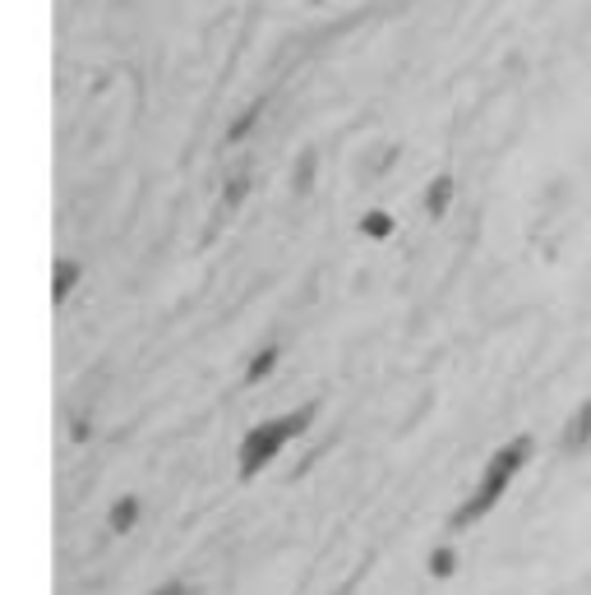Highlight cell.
Listing matches in <instances>:
<instances>
[{
  "mask_svg": "<svg viewBox=\"0 0 591 595\" xmlns=\"http://www.w3.org/2000/svg\"><path fill=\"white\" fill-rule=\"evenodd\" d=\"M153 595H190V586H185V582H167L162 591H153Z\"/></svg>",
  "mask_w": 591,
  "mask_h": 595,
  "instance_id": "obj_12",
  "label": "cell"
},
{
  "mask_svg": "<svg viewBox=\"0 0 591 595\" xmlns=\"http://www.w3.org/2000/svg\"><path fill=\"white\" fill-rule=\"evenodd\" d=\"M564 453H582V448H591V397L587 402L568 416V425H564Z\"/></svg>",
  "mask_w": 591,
  "mask_h": 595,
  "instance_id": "obj_3",
  "label": "cell"
},
{
  "mask_svg": "<svg viewBox=\"0 0 591 595\" xmlns=\"http://www.w3.org/2000/svg\"><path fill=\"white\" fill-rule=\"evenodd\" d=\"M448 199H453V176H435V180H430V190H425V213L444 217L448 213Z\"/></svg>",
  "mask_w": 591,
  "mask_h": 595,
  "instance_id": "obj_4",
  "label": "cell"
},
{
  "mask_svg": "<svg viewBox=\"0 0 591 595\" xmlns=\"http://www.w3.org/2000/svg\"><path fill=\"white\" fill-rule=\"evenodd\" d=\"M134 522H139V499H121L116 508H111V517H107V526L116 531V536L134 531Z\"/></svg>",
  "mask_w": 591,
  "mask_h": 595,
  "instance_id": "obj_5",
  "label": "cell"
},
{
  "mask_svg": "<svg viewBox=\"0 0 591 595\" xmlns=\"http://www.w3.org/2000/svg\"><path fill=\"white\" fill-rule=\"evenodd\" d=\"M79 282V268H74L70 259H61L56 263V286H51V300H56V305H61L65 296H70V286Z\"/></svg>",
  "mask_w": 591,
  "mask_h": 595,
  "instance_id": "obj_7",
  "label": "cell"
},
{
  "mask_svg": "<svg viewBox=\"0 0 591 595\" xmlns=\"http://www.w3.org/2000/svg\"><path fill=\"white\" fill-rule=\"evenodd\" d=\"M361 231H365L370 240H384V236H393V217L374 208V213H365V217H361Z\"/></svg>",
  "mask_w": 591,
  "mask_h": 595,
  "instance_id": "obj_8",
  "label": "cell"
},
{
  "mask_svg": "<svg viewBox=\"0 0 591 595\" xmlns=\"http://www.w3.org/2000/svg\"><path fill=\"white\" fill-rule=\"evenodd\" d=\"M531 457V434H518V439H508L504 448H499L490 462H485L481 480H476V489H471L467 499H462V508L448 517V526L453 531H467V526H476L485 517V512H495V503L504 499V489L513 485V476H518L522 466H527Z\"/></svg>",
  "mask_w": 591,
  "mask_h": 595,
  "instance_id": "obj_1",
  "label": "cell"
},
{
  "mask_svg": "<svg viewBox=\"0 0 591 595\" xmlns=\"http://www.w3.org/2000/svg\"><path fill=\"white\" fill-rule=\"evenodd\" d=\"M259 116H264V97H259V102H254V107L245 111V116L236 120V125H231V130H227V143H241L245 134H250V125H254V120H259Z\"/></svg>",
  "mask_w": 591,
  "mask_h": 595,
  "instance_id": "obj_9",
  "label": "cell"
},
{
  "mask_svg": "<svg viewBox=\"0 0 591 595\" xmlns=\"http://www.w3.org/2000/svg\"><path fill=\"white\" fill-rule=\"evenodd\" d=\"M314 411L319 406L314 402H305V406H296V411H287V416H273V420H259V425L250 429L241 439V462H236V471H241V480H254L259 471H264L273 457L287 448L296 434H305L310 429V420H314Z\"/></svg>",
  "mask_w": 591,
  "mask_h": 595,
  "instance_id": "obj_2",
  "label": "cell"
},
{
  "mask_svg": "<svg viewBox=\"0 0 591 595\" xmlns=\"http://www.w3.org/2000/svg\"><path fill=\"white\" fill-rule=\"evenodd\" d=\"M453 563H458L453 549H435V554H430V572H435V577H453Z\"/></svg>",
  "mask_w": 591,
  "mask_h": 595,
  "instance_id": "obj_10",
  "label": "cell"
},
{
  "mask_svg": "<svg viewBox=\"0 0 591 595\" xmlns=\"http://www.w3.org/2000/svg\"><path fill=\"white\" fill-rule=\"evenodd\" d=\"M273 365H278V346H264V351L250 360V369H245V383L268 379V374H273Z\"/></svg>",
  "mask_w": 591,
  "mask_h": 595,
  "instance_id": "obj_6",
  "label": "cell"
},
{
  "mask_svg": "<svg viewBox=\"0 0 591 595\" xmlns=\"http://www.w3.org/2000/svg\"><path fill=\"white\" fill-rule=\"evenodd\" d=\"M245 185H250V180H245V176H236V180H231V185H227V203H231V208H236V203L245 199Z\"/></svg>",
  "mask_w": 591,
  "mask_h": 595,
  "instance_id": "obj_11",
  "label": "cell"
}]
</instances>
